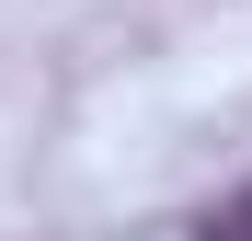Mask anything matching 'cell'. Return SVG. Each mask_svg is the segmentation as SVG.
<instances>
[{
    "label": "cell",
    "mask_w": 252,
    "mask_h": 241,
    "mask_svg": "<svg viewBox=\"0 0 252 241\" xmlns=\"http://www.w3.org/2000/svg\"><path fill=\"white\" fill-rule=\"evenodd\" d=\"M195 241H252V184L229 195V207H206V218H195Z\"/></svg>",
    "instance_id": "1"
}]
</instances>
